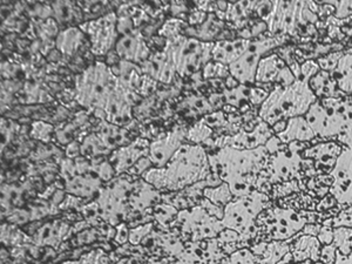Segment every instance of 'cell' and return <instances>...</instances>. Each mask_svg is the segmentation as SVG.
Returning <instances> with one entry per match:
<instances>
[{
    "instance_id": "obj_1",
    "label": "cell",
    "mask_w": 352,
    "mask_h": 264,
    "mask_svg": "<svg viewBox=\"0 0 352 264\" xmlns=\"http://www.w3.org/2000/svg\"><path fill=\"white\" fill-rule=\"evenodd\" d=\"M208 159L212 172L228 184L234 199H239L257 190L260 173L268 164L269 154L264 146L245 151L223 147L208 153Z\"/></svg>"
},
{
    "instance_id": "obj_2",
    "label": "cell",
    "mask_w": 352,
    "mask_h": 264,
    "mask_svg": "<svg viewBox=\"0 0 352 264\" xmlns=\"http://www.w3.org/2000/svg\"><path fill=\"white\" fill-rule=\"evenodd\" d=\"M212 173L208 152L200 144H184L162 168L151 169L142 179L161 192H180Z\"/></svg>"
},
{
    "instance_id": "obj_3",
    "label": "cell",
    "mask_w": 352,
    "mask_h": 264,
    "mask_svg": "<svg viewBox=\"0 0 352 264\" xmlns=\"http://www.w3.org/2000/svg\"><path fill=\"white\" fill-rule=\"evenodd\" d=\"M317 101L309 80L300 79L287 87L276 86L258 109L260 119L272 127L278 121L303 116Z\"/></svg>"
},
{
    "instance_id": "obj_4",
    "label": "cell",
    "mask_w": 352,
    "mask_h": 264,
    "mask_svg": "<svg viewBox=\"0 0 352 264\" xmlns=\"http://www.w3.org/2000/svg\"><path fill=\"white\" fill-rule=\"evenodd\" d=\"M118 84L111 67L104 61H96L76 76L74 99L87 112L104 109Z\"/></svg>"
},
{
    "instance_id": "obj_5",
    "label": "cell",
    "mask_w": 352,
    "mask_h": 264,
    "mask_svg": "<svg viewBox=\"0 0 352 264\" xmlns=\"http://www.w3.org/2000/svg\"><path fill=\"white\" fill-rule=\"evenodd\" d=\"M136 179L138 177L129 174H122L114 177L101 188L94 201L104 223L116 227L118 224L129 222L132 215L129 199Z\"/></svg>"
},
{
    "instance_id": "obj_6",
    "label": "cell",
    "mask_w": 352,
    "mask_h": 264,
    "mask_svg": "<svg viewBox=\"0 0 352 264\" xmlns=\"http://www.w3.org/2000/svg\"><path fill=\"white\" fill-rule=\"evenodd\" d=\"M166 41L164 48L172 56L176 73L181 79L201 72L206 65L212 61V48L215 43H204L184 34L173 36Z\"/></svg>"
},
{
    "instance_id": "obj_7",
    "label": "cell",
    "mask_w": 352,
    "mask_h": 264,
    "mask_svg": "<svg viewBox=\"0 0 352 264\" xmlns=\"http://www.w3.org/2000/svg\"><path fill=\"white\" fill-rule=\"evenodd\" d=\"M305 119L315 134L336 135L351 122V101L343 98H324L311 104Z\"/></svg>"
},
{
    "instance_id": "obj_8",
    "label": "cell",
    "mask_w": 352,
    "mask_h": 264,
    "mask_svg": "<svg viewBox=\"0 0 352 264\" xmlns=\"http://www.w3.org/2000/svg\"><path fill=\"white\" fill-rule=\"evenodd\" d=\"M268 204V197L258 190H254L247 197L232 200L224 207L223 219L221 220L224 229L239 232L241 241L248 240L255 229V220Z\"/></svg>"
},
{
    "instance_id": "obj_9",
    "label": "cell",
    "mask_w": 352,
    "mask_h": 264,
    "mask_svg": "<svg viewBox=\"0 0 352 264\" xmlns=\"http://www.w3.org/2000/svg\"><path fill=\"white\" fill-rule=\"evenodd\" d=\"M288 36H272L265 32L256 39L250 41L248 50L244 52L239 60L229 65V73L241 85L252 86L255 85L257 67L261 59L269 53L274 52L275 48H280L288 43Z\"/></svg>"
},
{
    "instance_id": "obj_10",
    "label": "cell",
    "mask_w": 352,
    "mask_h": 264,
    "mask_svg": "<svg viewBox=\"0 0 352 264\" xmlns=\"http://www.w3.org/2000/svg\"><path fill=\"white\" fill-rule=\"evenodd\" d=\"M170 228L179 230L184 243L217 239L224 230L221 220L212 217L201 206L180 210Z\"/></svg>"
},
{
    "instance_id": "obj_11",
    "label": "cell",
    "mask_w": 352,
    "mask_h": 264,
    "mask_svg": "<svg viewBox=\"0 0 352 264\" xmlns=\"http://www.w3.org/2000/svg\"><path fill=\"white\" fill-rule=\"evenodd\" d=\"M118 16L116 12L106 13L94 21H86L79 28L87 36L91 52L96 56H107L116 48L120 34L116 28Z\"/></svg>"
},
{
    "instance_id": "obj_12",
    "label": "cell",
    "mask_w": 352,
    "mask_h": 264,
    "mask_svg": "<svg viewBox=\"0 0 352 264\" xmlns=\"http://www.w3.org/2000/svg\"><path fill=\"white\" fill-rule=\"evenodd\" d=\"M187 131L184 124H175L169 132L156 136L149 144L148 157L155 168H162L168 164L179 149L187 144Z\"/></svg>"
},
{
    "instance_id": "obj_13",
    "label": "cell",
    "mask_w": 352,
    "mask_h": 264,
    "mask_svg": "<svg viewBox=\"0 0 352 264\" xmlns=\"http://www.w3.org/2000/svg\"><path fill=\"white\" fill-rule=\"evenodd\" d=\"M296 80V76H294L287 63L277 53H269L261 59L255 76V84L287 87Z\"/></svg>"
},
{
    "instance_id": "obj_14",
    "label": "cell",
    "mask_w": 352,
    "mask_h": 264,
    "mask_svg": "<svg viewBox=\"0 0 352 264\" xmlns=\"http://www.w3.org/2000/svg\"><path fill=\"white\" fill-rule=\"evenodd\" d=\"M274 134L272 127L261 119L260 122L250 129H240L235 135H222L215 140V148L232 147V148L245 151V149H256L268 142Z\"/></svg>"
},
{
    "instance_id": "obj_15",
    "label": "cell",
    "mask_w": 352,
    "mask_h": 264,
    "mask_svg": "<svg viewBox=\"0 0 352 264\" xmlns=\"http://www.w3.org/2000/svg\"><path fill=\"white\" fill-rule=\"evenodd\" d=\"M149 144L151 142L148 139L139 136L127 146L120 147L112 152L107 159L116 169V175L127 174L129 169L136 164V161L144 156H148Z\"/></svg>"
},
{
    "instance_id": "obj_16",
    "label": "cell",
    "mask_w": 352,
    "mask_h": 264,
    "mask_svg": "<svg viewBox=\"0 0 352 264\" xmlns=\"http://www.w3.org/2000/svg\"><path fill=\"white\" fill-rule=\"evenodd\" d=\"M140 67L144 76H151L154 80L166 86L175 84V79L179 76L176 73L172 56L166 48L151 54L148 60L144 61V64L140 65Z\"/></svg>"
},
{
    "instance_id": "obj_17",
    "label": "cell",
    "mask_w": 352,
    "mask_h": 264,
    "mask_svg": "<svg viewBox=\"0 0 352 264\" xmlns=\"http://www.w3.org/2000/svg\"><path fill=\"white\" fill-rule=\"evenodd\" d=\"M116 51L121 60L131 61L136 65L144 64L152 54L140 30L121 36L116 43Z\"/></svg>"
},
{
    "instance_id": "obj_18",
    "label": "cell",
    "mask_w": 352,
    "mask_h": 264,
    "mask_svg": "<svg viewBox=\"0 0 352 264\" xmlns=\"http://www.w3.org/2000/svg\"><path fill=\"white\" fill-rule=\"evenodd\" d=\"M71 224L67 221L56 219V220L50 221L47 223L41 224V228L36 230V234L33 235V244L38 247H51V248L58 249L59 245L68 241V235L71 230Z\"/></svg>"
},
{
    "instance_id": "obj_19",
    "label": "cell",
    "mask_w": 352,
    "mask_h": 264,
    "mask_svg": "<svg viewBox=\"0 0 352 264\" xmlns=\"http://www.w3.org/2000/svg\"><path fill=\"white\" fill-rule=\"evenodd\" d=\"M228 28L226 21H221L217 18V14H208L207 21L200 26H187L184 28V36L194 38L197 41H204V43H217L220 41L222 33Z\"/></svg>"
},
{
    "instance_id": "obj_20",
    "label": "cell",
    "mask_w": 352,
    "mask_h": 264,
    "mask_svg": "<svg viewBox=\"0 0 352 264\" xmlns=\"http://www.w3.org/2000/svg\"><path fill=\"white\" fill-rule=\"evenodd\" d=\"M94 132L104 142L106 148L111 152H114L116 149L127 146L133 141L131 139V134H132L131 131L111 124L107 120H99V122L96 124Z\"/></svg>"
},
{
    "instance_id": "obj_21",
    "label": "cell",
    "mask_w": 352,
    "mask_h": 264,
    "mask_svg": "<svg viewBox=\"0 0 352 264\" xmlns=\"http://www.w3.org/2000/svg\"><path fill=\"white\" fill-rule=\"evenodd\" d=\"M250 41H244L241 38L232 41H217L212 48V61L226 66L234 64L248 50Z\"/></svg>"
},
{
    "instance_id": "obj_22",
    "label": "cell",
    "mask_w": 352,
    "mask_h": 264,
    "mask_svg": "<svg viewBox=\"0 0 352 264\" xmlns=\"http://www.w3.org/2000/svg\"><path fill=\"white\" fill-rule=\"evenodd\" d=\"M56 48L64 58H72L87 44V36L79 26L66 28L56 38Z\"/></svg>"
},
{
    "instance_id": "obj_23",
    "label": "cell",
    "mask_w": 352,
    "mask_h": 264,
    "mask_svg": "<svg viewBox=\"0 0 352 264\" xmlns=\"http://www.w3.org/2000/svg\"><path fill=\"white\" fill-rule=\"evenodd\" d=\"M53 11V19L58 25H67L72 28L76 25H81L85 21V14L79 3L76 1H54L51 3Z\"/></svg>"
},
{
    "instance_id": "obj_24",
    "label": "cell",
    "mask_w": 352,
    "mask_h": 264,
    "mask_svg": "<svg viewBox=\"0 0 352 264\" xmlns=\"http://www.w3.org/2000/svg\"><path fill=\"white\" fill-rule=\"evenodd\" d=\"M309 86L311 88L314 94L320 99L342 98V96H346L342 91H340L336 80L332 76L331 73L322 71V69L317 73L316 76H312L311 79L309 80Z\"/></svg>"
},
{
    "instance_id": "obj_25",
    "label": "cell",
    "mask_w": 352,
    "mask_h": 264,
    "mask_svg": "<svg viewBox=\"0 0 352 264\" xmlns=\"http://www.w3.org/2000/svg\"><path fill=\"white\" fill-rule=\"evenodd\" d=\"M315 135L316 134L312 131L305 116H296V118L289 119L287 129L285 132L277 134V138L282 142L287 144V142H292L294 140H311Z\"/></svg>"
},
{
    "instance_id": "obj_26",
    "label": "cell",
    "mask_w": 352,
    "mask_h": 264,
    "mask_svg": "<svg viewBox=\"0 0 352 264\" xmlns=\"http://www.w3.org/2000/svg\"><path fill=\"white\" fill-rule=\"evenodd\" d=\"M177 112L188 113L192 116H207L215 112L209 102L208 99L204 94H194L190 93L177 104Z\"/></svg>"
},
{
    "instance_id": "obj_27",
    "label": "cell",
    "mask_w": 352,
    "mask_h": 264,
    "mask_svg": "<svg viewBox=\"0 0 352 264\" xmlns=\"http://www.w3.org/2000/svg\"><path fill=\"white\" fill-rule=\"evenodd\" d=\"M212 135L214 131L200 120L187 131V144H200L207 152H214L215 140L212 139Z\"/></svg>"
},
{
    "instance_id": "obj_28",
    "label": "cell",
    "mask_w": 352,
    "mask_h": 264,
    "mask_svg": "<svg viewBox=\"0 0 352 264\" xmlns=\"http://www.w3.org/2000/svg\"><path fill=\"white\" fill-rule=\"evenodd\" d=\"M340 91L349 96L352 94V54L346 53L340 58L336 69L331 73Z\"/></svg>"
},
{
    "instance_id": "obj_29",
    "label": "cell",
    "mask_w": 352,
    "mask_h": 264,
    "mask_svg": "<svg viewBox=\"0 0 352 264\" xmlns=\"http://www.w3.org/2000/svg\"><path fill=\"white\" fill-rule=\"evenodd\" d=\"M81 156L87 159H96V157H109L112 152L106 148L100 138L96 135V132L87 133L82 136L80 140Z\"/></svg>"
},
{
    "instance_id": "obj_30",
    "label": "cell",
    "mask_w": 352,
    "mask_h": 264,
    "mask_svg": "<svg viewBox=\"0 0 352 264\" xmlns=\"http://www.w3.org/2000/svg\"><path fill=\"white\" fill-rule=\"evenodd\" d=\"M1 243L6 247H21L33 242L31 236L18 228V226L6 222L1 226Z\"/></svg>"
},
{
    "instance_id": "obj_31",
    "label": "cell",
    "mask_w": 352,
    "mask_h": 264,
    "mask_svg": "<svg viewBox=\"0 0 352 264\" xmlns=\"http://www.w3.org/2000/svg\"><path fill=\"white\" fill-rule=\"evenodd\" d=\"M152 215L156 226L161 228H170V224L179 215V210L170 204L160 202L153 207Z\"/></svg>"
},
{
    "instance_id": "obj_32",
    "label": "cell",
    "mask_w": 352,
    "mask_h": 264,
    "mask_svg": "<svg viewBox=\"0 0 352 264\" xmlns=\"http://www.w3.org/2000/svg\"><path fill=\"white\" fill-rule=\"evenodd\" d=\"M54 134H56V126L43 120L33 121L28 131V135L32 140L43 142V144H51L54 139Z\"/></svg>"
},
{
    "instance_id": "obj_33",
    "label": "cell",
    "mask_w": 352,
    "mask_h": 264,
    "mask_svg": "<svg viewBox=\"0 0 352 264\" xmlns=\"http://www.w3.org/2000/svg\"><path fill=\"white\" fill-rule=\"evenodd\" d=\"M204 197L208 199L212 204H215L217 207H221V208H224L227 204H230L234 200L228 184H226V182L220 184L219 187H215V188L204 189Z\"/></svg>"
},
{
    "instance_id": "obj_34",
    "label": "cell",
    "mask_w": 352,
    "mask_h": 264,
    "mask_svg": "<svg viewBox=\"0 0 352 264\" xmlns=\"http://www.w3.org/2000/svg\"><path fill=\"white\" fill-rule=\"evenodd\" d=\"M23 129L21 124H18L16 121L13 119H5L1 118V152L4 148L8 147L10 144H12L13 141L16 140V138L21 134V129Z\"/></svg>"
},
{
    "instance_id": "obj_35",
    "label": "cell",
    "mask_w": 352,
    "mask_h": 264,
    "mask_svg": "<svg viewBox=\"0 0 352 264\" xmlns=\"http://www.w3.org/2000/svg\"><path fill=\"white\" fill-rule=\"evenodd\" d=\"M230 76L228 66L210 61L204 66L202 69V76L204 81L212 80V79H227Z\"/></svg>"
},
{
    "instance_id": "obj_36",
    "label": "cell",
    "mask_w": 352,
    "mask_h": 264,
    "mask_svg": "<svg viewBox=\"0 0 352 264\" xmlns=\"http://www.w3.org/2000/svg\"><path fill=\"white\" fill-rule=\"evenodd\" d=\"M154 230V222L151 223L141 224L129 230V243L132 245H139L144 242Z\"/></svg>"
},
{
    "instance_id": "obj_37",
    "label": "cell",
    "mask_w": 352,
    "mask_h": 264,
    "mask_svg": "<svg viewBox=\"0 0 352 264\" xmlns=\"http://www.w3.org/2000/svg\"><path fill=\"white\" fill-rule=\"evenodd\" d=\"M221 264H256V256L249 249H241L223 258Z\"/></svg>"
},
{
    "instance_id": "obj_38",
    "label": "cell",
    "mask_w": 352,
    "mask_h": 264,
    "mask_svg": "<svg viewBox=\"0 0 352 264\" xmlns=\"http://www.w3.org/2000/svg\"><path fill=\"white\" fill-rule=\"evenodd\" d=\"M343 56H344V52L335 51V52L329 53L327 56L318 58L317 59V64L320 65V68L322 71L332 73L336 69L337 65H338L340 58Z\"/></svg>"
},
{
    "instance_id": "obj_39",
    "label": "cell",
    "mask_w": 352,
    "mask_h": 264,
    "mask_svg": "<svg viewBox=\"0 0 352 264\" xmlns=\"http://www.w3.org/2000/svg\"><path fill=\"white\" fill-rule=\"evenodd\" d=\"M104 258V252L101 249H93L91 252L81 255L80 258L74 261H66L60 264H102L101 260Z\"/></svg>"
},
{
    "instance_id": "obj_40",
    "label": "cell",
    "mask_w": 352,
    "mask_h": 264,
    "mask_svg": "<svg viewBox=\"0 0 352 264\" xmlns=\"http://www.w3.org/2000/svg\"><path fill=\"white\" fill-rule=\"evenodd\" d=\"M89 204V202L84 200V199H80V197H74V195H71V194H67L59 208H60V212L72 210V212H78L80 214L81 210L84 208L85 204Z\"/></svg>"
},
{
    "instance_id": "obj_41",
    "label": "cell",
    "mask_w": 352,
    "mask_h": 264,
    "mask_svg": "<svg viewBox=\"0 0 352 264\" xmlns=\"http://www.w3.org/2000/svg\"><path fill=\"white\" fill-rule=\"evenodd\" d=\"M154 168L152 160L149 159L148 156H144L139 160L136 161V164L133 166L132 168L129 169L127 174L134 177H142L146 173Z\"/></svg>"
},
{
    "instance_id": "obj_42",
    "label": "cell",
    "mask_w": 352,
    "mask_h": 264,
    "mask_svg": "<svg viewBox=\"0 0 352 264\" xmlns=\"http://www.w3.org/2000/svg\"><path fill=\"white\" fill-rule=\"evenodd\" d=\"M96 173H98V176L100 177V180L102 182H106V184L118 176L116 175V169L113 167V164L109 162V159L101 161L100 164L96 166Z\"/></svg>"
},
{
    "instance_id": "obj_43",
    "label": "cell",
    "mask_w": 352,
    "mask_h": 264,
    "mask_svg": "<svg viewBox=\"0 0 352 264\" xmlns=\"http://www.w3.org/2000/svg\"><path fill=\"white\" fill-rule=\"evenodd\" d=\"M328 4L332 5L335 8V18L346 19L352 16V1H327Z\"/></svg>"
},
{
    "instance_id": "obj_44",
    "label": "cell",
    "mask_w": 352,
    "mask_h": 264,
    "mask_svg": "<svg viewBox=\"0 0 352 264\" xmlns=\"http://www.w3.org/2000/svg\"><path fill=\"white\" fill-rule=\"evenodd\" d=\"M320 65L315 60H307L300 65V79L310 80L312 76H316L320 72Z\"/></svg>"
},
{
    "instance_id": "obj_45",
    "label": "cell",
    "mask_w": 352,
    "mask_h": 264,
    "mask_svg": "<svg viewBox=\"0 0 352 264\" xmlns=\"http://www.w3.org/2000/svg\"><path fill=\"white\" fill-rule=\"evenodd\" d=\"M116 229V232L114 241H116V243L124 245V244L129 242V230H131V228H129V224L126 223V222L118 224Z\"/></svg>"
},
{
    "instance_id": "obj_46",
    "label": "cell",
    "mask_w": 352,
    "mask_h": 264,
    "mask_svg": "<svg viewBox=\"0 0 352 264\" xmlns=\"http://www.w3.org/2000/svg\"><path fill=\"white\" fill-rule=\"evenodd\" d=\"M199 206H201L202 208L206 209V210H207L212 217H217L219 220H222V219H223L224 208L217 207L215 204H212L208 199H206V197H204V199L200 201Z\"/></svg>"
},
{
    "instance_id": "obj_47",
    "label": "cell",
    "mask_w": 352,
    "mask_h": 264,
    "mask_svg": "<svg viewBox=\"0 0 352 264\" xmlns=\"http://www.w3.org/2000/svg\"><path fill=\"white\" fill-rule=\"evenodd\" d=\"M208 18V13L197 10V11H192L189 13L188 18H187V23L189 26H200L204 24V21H207Z\"/></svg>"
},
{
    "instance_id": "obj_48",
    "label": "cell",
    "mask_w": 352,
    "mask_h": 264,
    "mask_svg": "<svg viewBox=\"0 0 352 264\" xmlns=\"http://www.w3.org/2000/svg\"><path fill=\"white\" fill-rule=\"evenodd\" d=\"M64 154L65 157H67V159H76V157L81 156L80 141H73L72 144L66 146Z\"/></svg>"
},
{
    "instance_id": "obj_49",
    "label": "cell",
    "mask_w": 352,
    "mask_h": 264,
    "mask_svg": "<svg viewBox=\"0 0 352 264\" xmlns=\"http://www.w3.org/2000/svg\"><path fill=\"white\" fill-rule=\"evenodd\" d=\"M169 10L172 12L173 16L177 18L180 16L181 13L189 12V4L186 1H175V3H170L169 4Z\"/></svg>"
}]
</instances>
